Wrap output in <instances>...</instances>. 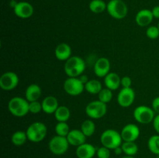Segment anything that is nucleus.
I'll list each match as a JSON object with an SVG mask.
<instances>
[{"mask_svg": "<svg viewBox=\"0 0 159 158\" xmlns=\"http://www.w3.org/2000/svg\"><path fill=\"white\" fill-rule=\"evenodd\" d=\"M64 70L68 77H79L85 70V62L79 56H71L65 61Z\"/></svg>", "mask_w": 159, "mask_h": 158, "instance_id": "1", "label": "nucleus"}, {"mask_svg": "<svg viewBox=\"0 0 159 158\" xmlns=\"http://www.w3.org/2000/svg\"><path fill=\"white\" fill-rule=\"evenodd\" d=\"M29 104L30 102L24 98L16 96L9 100L8 109L12 116L16 117H23L30 112Z\"/></svg>", "mask_w": 159, "mask_h": 158, "instance_id": "2", "label": "nucleus"}, {"mask_svg": "<svg viewBox=\"0 0 159 158\" xmlns=\"http://www.w3.org/2000/svg\"><path fill=\"white\" fill-rule=\"evenodd\" d=\"M100 141L103 147L113 150L116 147H120L123 143L120 133L113 129H108L102 132L100 136Z\"/></svg>", "mask_w": 159, "mask_h": 158, "instance_id": "3", "label": "nucleus"}, {"mask_svg": "<svg viewBox=\"0 0 159 158\" xmlns=\"http://www.w3.org/2000/svg\"><path fill=\"white\" fill-rule=\"evenodd\" d=\"M28 140L32 143H40L46 137L48 129L46 125L42 122H34L26 129Z\"/></svg>", "mask_w": 159, "mask_h": 158, "instance_id": "4", "label": "nucleus"}, {"mask_svg": "<svg viewBox=\"0 0 159 158\" xmlns=\"http://www.w3.org/2000/svg\"><path fill=\"white\" fill-rule=\"evenodd\" d=\"M107 10L112 18L123 20L127 16L128 8L123 0H110L107 3Z\"/></svg>", "mask_w": 159, "mask_h": 158, "instance_id": "5", "label": "nucleus"}, {"mask_svg": "<svg viewBox=\"0 0 159 158\" xmlns=\"http://www.w3.org/2000/svg\"><path fill=\"white\" fill-rule=\"evenodd\" d=\"M107 112V104L100 102L99 100L90 102L85 107V114L91 119H101L106 116Z\"/></svg>", "mask_w": 159, "mask_h": 158, "instance_id": "6", "label": "nucleus"}, {"mask_svg": "<svg viewBox=\"0 0 159 158\" xmlns=\"http://www.w3.org/2000/svg\"><path fill=\"white\" fill-rule=\"evenodd\" d=\"M69 145L70 144L66 137L56 135L51 138L48 143V148L53 154L60 156L65 154L68 151Z\"/></svg>", "mask_w": 159, "mask_h": 158, "instance_id": "7", "label": "nucleus"}, {"mask_svg": "<svg viewBox=\"0 0 159 158\" xmlns=\"http://www.w3.org/2000/svg\"><path fill=\"white\" fill-rule=\"evenodd\" d=\"M133 116L137 122L146 125L153 122L155 112L152 108L146 105H139L134 110Z\"/></svg>", "mask_w": 159, "mask_h": 158, "instance_id": "8", "label": "nucleus"}, {"mask_svg": "<svg viewBox=\"0 0 159 158\" xmlns=\"http://www.w3.org/2000/svg\"><path fill=\"white\" fill-rule=\"evenodd\" d=\"M64 90L69 95L78 96L85 90V85L79 77H68L64 82Z\"/></svg>", "mask_w": 159, "mask_h": 158, "instance_id": "9", "label": "nucleus"}, {"mask_svg": "<svg viewBox=\"0 0 159 158\" xmlns=\"http://www.w3.org/2000/svg\"><path fill=\"white\" fill-rule=\"evenodd\" d=\"M20 79L16 73L7 71L3 73L0 77V88L4 91H11L18 85Z\"/></svg>", "mask_w": 159, "mask_h": 158, "instance_id": "10", "label": "nucleus"}, {"mask_svg": "<svg viewBox=\"0 0 159 158\" xmlns=\"http://www.w3.org/2000/svg\"><path fill=\"white\" fill-rule=\"evenodd\" d=\"M135 91L132 88H122L117 94V102L120 106L128 108L134 103Z\"/></svg>", "mask_w": 159, "mask_h": 158, "instance_id": "11", "label": "nucleus"}, {"mask_svg": "<svg viewBox=\"0 0 159 158\" xmlns=\"http://www.w3.org/2000/svg\"><path fill=\"white\" fill-rule=\"evenodd\" d=\"M140 129L136 124L129 123L123 127L120 132L123 141L135 142L140 136Z\"/></svg>", "mask_w": 159, "mask_h": 158, "instance_id": "12", "label": "nucleus"}, {"mask_svg": "<svg viewBox=\"0 0 159 158\" xmlns=\"http://www.w3.org/2000/svg\"><path fill=\"white\" fill-rule=\"evenodd\" d=\"M14 13L20 19H29L34 14V7L28 2H18L13 9Z\"/></svg>", "mask_w": 159, "mask_h": 158, "instance_id": "13", "label": "nucleus"}, {"mask_svg": "<svg viewBox=\"0 0 159 158\" xmlns=\"http://www.w3.org/2000/svg\"><path fill=\"white\" fill-rule=\"evenodd\" d=\"M110 72V61L107 57H100L94 64V73L98 77H105Z\"/></svg>", "mask_w": 159, "mask_h": 158, "instance_id": "14", "label": "nucleus"}, {"mask_svg": "<svg viewBox=\"0 0 159 158\" xmlns=\"http://www.w3.org/2000/svg\"><path fill=\"white\" fill-rule=\"evenodd\" d=\"M153 14L152 10L148 9H144L140 10L135 16V22L137 24L141 27L148 26L153 21Z\"/></svg>", "mask_w": 159, "mask_h": 158, "instance_id": "15", "label": "nucleus"}, {"mask_svg": "<svg viewBox=\"0 0 159 158\" xmlns=\"http://www.w3.org/2000/svg\"><path fill=\"white\" fill-rule=\"evenodd\" d=\"M97 149L93 144L85 143L79 146L76 149V156L78 158H93L96 155Z\"/></svg>", "mask_w": 159, "mask_h": 158, "instance_id": "16", "label": "nucleus"}, {"mask_svg": "<svg viewBox=\"0 0 159 158\" xmlns=\"http://www.w3.org/2000/svg\"><path fill=\"white\" fill-rule=\"evenodd\" d=\"M66 138L70 145L78 147L85 143L87 137L81 129H72L69 132Z\"/></svg>", "mask_w": 159, "mask_h": 158, "instance_id": "17", "label": "nucleus"}, {"mask_svg": "<svg viewBox=\"0 0 159 158\" xmlns=\"http://www.w3.org/2000/svg\"><path fill=\"white\" fill-rule=\"evenodd\" d=\"M42 109L46 114H54L59 107L58 101L54 96H46L41 102Z\"/></svg>", "mask_w": 159, "mask_h": 158, "instance_id": "18", "label": "nucleus"}, {"mask_svg": "<svg viewBox=\"0 0 159 158\" xmlns=\"http://www.w3.org/2000/svg\"><path fill=\"white\" fill-rule=\"evenodd\" d=\"M54 54L57 60L66 61L71 57V48L66 43H61L56 46Z\"/></svg>", "mask_w": 159, "mask_h": 158, "instance_id": "19", "label": "nucleus"}, {"mask_svg": "<svg viewBox=\"0 0 159 158\" xmlns=\"http://www.w3.org/2000/svg\"><path fill=\"white\" fill-rule=\"evenodd\" d=\"M42 91L40 87L37 84H31L26 88L25 91V99L29 102L38 101L41 96Z\"/></svg>", "mask_w": 159, "mask_h": 158, "instance_id": "20", "label": "nucleus"}, {"mask_svg": "<svg viewBox=\"0 0 159 158\" xmlns=\"http://www.w3.org/2000/svg\"><path fill=\"white\" fill-rule=\"evenodd\" d=\"M121 77L115 72H110L104 77V84L106 87L112 91L118 89L121 86Z\"/></svg>", "mask_w": 159, "mask_h": 158, "instance_id": "21", "label": "nucleus"}, {"mask_svg": "<svg viewBox=\"0 0 159 158\" xmlns=\"http://www.w3.org/2000/svg\"><path fill=\"white\" fill-rule=\"evenodd\" d=\"M102 89V83L97 79L89 80V81L85 85V90L91 94H98Z\"/></svg>", "mask_w": 159, "mask_h": 158, "instance_id": "22", "label": "nucleus"}, {"mask_svg": "<svg viewBox=\"0 0 159 158\" xmlns=\"http://www.w3.org/2000/svg\"><path fill=\"white\" fill-rule=\"evenodd\" d=\"M71 112L67 106L61 105L57 108L54 112V118L57 122H67L70 119Z\"/></svg>", "mask_w": 159, "mask_h": 158, "instance_id": "23", "label": "nucleus"}, {"mask_svg": "<svg viewBox=\"0 0 159 158\" xmlns=\"http://www.w3.org/2000/svg\"><path fill=\"white\" fill-rule=\"evenodd\" d=\"M80 129L86 137H90L96 131V125L92 119H85L82 122Z\"/></svg>", "mask_w": 159, "mask_h": 158, "instance_id": "24", "label": "nucleus"}, {"mask_svg": "<svg viewBox=\"0 0 159 158\" xmlns=\"http://www.w3.org/2000/svg\"><path fill=\"white\" fill-rule=\"evenodd\" d=\"M89 7L93 13H102L107 9V4L103 0H92Z\"/></svg>", "mask_w": 159, "mask_h": 158, "instance_id": "25", "label": "nucleus"}, {"mask_svg": "<svg viewBox=\"0 0 159 158\" xmlns=\"http://www.w3.org/2000/svg\"><path fill=\"white\" fill-rule=\"evenodd\" d=\"M27 139L28 138L26 132L19 130V131L15 132V133L12 135L11 142H12V143L13 144V145L20 147V146L23 145V144L26 142Z\"/></svg>", "mask_w": 159, "mask_h": 158, "instance_id": "26", "label": "nucleus"}, {"mask_svg": "<svg viewBox=\"0 0 159 158\" xmlns=\"http://www.w3.org/2000/svg\"><path fill=\"white\" fill-rule=\"evenodd\" d=\"M124 153L127 156H134L138 151V147L135 142H125L121 145Z\"/></svg>", "mask_w": 159, "mask_h": 158, "instance_id": "27", "label": "nucleus"}, {"mask_svg": "<svg viewBox=\"0 0 159 158\" xmlns=\"http://www.w3.org/2000/svg\"><path fill=\"white\" fill-rule=\"evenodd\" d=\"M148 147L152 153L159 154V135H153L148 141Z\"/></svg>", "mask_w": 159, "mask_h": 158, "instance_id": "28", "label": "nucleus"}, {"mask_svg": "<svg viewBox=\"0 0 159 158\" xmlns=\"http://www.w3.org/2000/svg\"><path fill=\"white\" fill-rule=\"evenodd\" d=\"M70 131L71 129H70V127L67 122H58L56 124L55 133L58 136L66 137Z\"/></svg>", "mask_w": 159, "mask_h": 158, "instance_id": "29", "label": "nucleus"}, {"mask_svg": "<svg viewBox=\"0 0 159 158\" xmlns=\"http://www.w3.org/2000/svg\"><path fill=\"white\" fill-rule=\"evenodd\" d=\"M98 98L100 102H103V103L107 104L112 100L113 99V92L112 90L109 89V88H102L100 92L98 94Z\"/></svg>", "mask_w": 159, "mask_h": 158, "instance_id": "30", "label": "nucleus"}, {"mask_svg": "<svg viewBox=\"0 0 159 158\" xmlns=\"http://www.w3.org/2000/svg\"><path fill=\"white\" fill-rule=\"evenodd\" d=\"M146 36L151 40H155L159 37V29L158 26H151L146 29Z\"/></svg>", "mask_w": 159, "mask_h": 158, "instance_id": "31", "label": "nucleus"}, {"mask_svg": "<svg viewBox=\"0 0 159 158\" xmlns=\"http://www.w3.org/2000/svg\"><path fill=\"white\" fill-rule=\"evenodd\" d=\"M29 110H30V112L33 113V114H37V113H40V112L43 111V109H42L41 102H38V101L30 102Z\"/></svg>", "mask_w": 159, "mask_h": 158, "instance_id": "32", "label": "nucleus"}, {"mask_svg": "<svg viewBox=\"0 0 159 158\" xmlns=\"http://www.w3.org/2000/svg\"><path fill=\"white\" fill-rule=\"evenodd\" d=\"M96 156L98 158H110V150L107 147H101L96 150Z\"/></svg>", "mask_w": 159, "mask_h": 158, "instance_id": "33", "label": "nucleus"}, {"mask_svg": "<svg viewBox=\"0 0 159 158\" xmlns=\"http://www.w3.org/2000/svg\"><path fill=\"white\" fill-rule=\"evenodd\" d=\"M120 84L122 88H131V78L129 76H124V77H121Z\"/></svg>", "mask_w": 159, "mask_h": 158, "instance_id": "34", "label": "nucleus"}, {"mask_svg": "<svg viewBox=\"0 0 159 158\" xmlns=\"http://www.w3.org/2000/svg\"><path fill=\"white\" fill-rule=\"evenodd\" d=\"M152 109L155 111V113L159 114V96L155 98L152 101Z\"/></svg>", "mask_w": 159, "mask_h": 158, "instance_id": "35", "label": "nucleus"}, {"mask_svg": "<svg viewBox=\"0 0 159 158\" xmlns=\"http://www.w3.org/2000/svg\"><path fill=\"white\" fill-rule=\"evenodd\" d=\"M152 123H153V127L155 129V132L159 135V114L155 116Z\"/></svg>", "mask_w": 159, "mask_h": 158, "instance_id": "36", "label": "nucleus"}, {"mask_svg": "<svg viewBox=\"0 0 159 158\" xmlns=\"http://www.w3.org/2000/svg\"><path fill=\"white\" fill-rule=\"evenodd\" d=\"M152 14H153L154 18L159 19V6H156L152 9Z\"/></svg>", "mask_w": 159, "mask_h": 158, "instance_id": "37", "label": "nucleus"}, {"mask_svg": "<svg viewBox=\"0 0 159 158\" xmlns=\"http://www.w3.org/2000/svg\"><path fill=\"white\" fill-rule=\"evenodd\" d=\"M79 78L80 79V81L82 82V83L84 84V85H85V84H86L87 82L89 81V77H88V76L85 75V74H82V75L79 76Z\"/></svg>", "mask_w": 159, "mask_h": 158, "instance_id": "38", "label": "nucleus"}, {"mask_svg": "<svg viewBox=\"0 0 159 158\" xmlns=\"http://www.w3.org/2000/svg\"><path fill=\"white\" fill-rule=\"evenodd\" d=\"M113 151H114V153L116 155H120L121 153H123L124 152H123V150H122V147H116V148H115L114 150H113Z\"/></svg>", "mask_w": 159, "mask_h": 158, "instance_id": "39", "label": "nucleus"}, {"mask_svg": "<svg viewBox=\"0 0 159 158\" xmlns=\"http://www.w3.org/2000/svg\"><path fill=\"white\" fill-rule=\"evenodd\" d=\"M122 158H135V157L133 156H127V155H126L125 156H123Z\"/></svg>", "mask_w": 159, "mask_h": 158, "instance_id": "40", "label": "nucleus"}, {"mask_svg": "<svg viewBox=\"0 0 159 158\" xmlns=\"http://www.w3.org/2000/svg\"><path fill=\"white\" fill-rule=\"evenodd\" d=\"M157 158H159V154L157 155Z\"/></svg>", "mask_w": 159, "mask_h": 158, "instance_id": "41", "label": "nucleus"}, {"mask_svg": "<svg viewBox=\"0 0 159 158\" xmlns=\"http://www.w3.org/2000/svg\"><path fill=\"white\" fill-rule=\"evenodd\" d=\"M158 29H159V22H158Z\"/></svg>", "mask_w": 159, "mask_h": 158, "instance_id": "42", "label": "nucleus"}]
</instances>
